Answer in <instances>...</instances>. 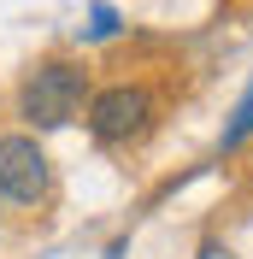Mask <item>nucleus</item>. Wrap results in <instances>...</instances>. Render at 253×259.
<instances>
[{
	"instance_id": "obj_3",
	"label": "nucleus",
	"mask_w": 253,
	"mask_h": 259,
	"mask_svg": "<svg viewBox=\"0 0 253 259\" xmlns=\"http://www.w3.org/2000/svg\"><path fill=\"white\" fill-rule=\"evenodd\" d=\"M147 118H153V100H147V89H106V95L95 100V112H89V130H95L100 142H130V136H142Z\"/></svg>"
},
{
	"instance_id": "obj_2",
	"label": "nucleus",
	"mask_w": 253,
	"mask_h": 259,
	"mask_svg": "<svg viewBox=\"0 0 253 259\" xmlns=\"http://www.w3.org/2000/svg\"><path fill=\"white\" fill-rule=\"evenodd\" d=\"M0 194L12 200L48 194V153L35 147V136H0Z\"/></svg>"
},
{
	"instance_id": "obj_1",
	"label": "nucleus",
	"mask_w": 253,
	"mask_h": 259,
	"mask_svg": "<svg viewBox=\"0 0 253 259\" xmlns=\"http://www.w3.org/2000/svg\"><path fill=\"white\" fill-rule=\"evenodd\" d=\"M82 95H89V77H82L77 65L53 59V65H41V71L24 82V118H30L35 130H59V124L77 118Z\"/></svg>"
},
{
	"instance_id": "obj_4",
	"label": "nucleus",
	"mask_w": 253,
	"mask_h": 259,
	"mask_svg": "<svg viewBox=\"0 0 253 259\" xmlns=\"http://www.w3.org/2000/svg\"><path fill=\"white\" fill-rule=\"evenodd\" d=\"M253 136V89H247V100L236 106V118H230V130H224V147H241Z\"/></svg>"
},
{
	"instance_id": "obj_5",
	"label": "nucleus",
	"mask_w": 253,
	"mask_h": 259,
	"mask_svg": "<svg viewBox=\"0 0 253 259\" xmlns=\"http://www.w3.org/2000/svg\"><path fill=\"white\" fill-rule=\"evenodd\" d=\"M118 30V12L112 6H95V24H89V35H112Z\"/></svg>"
}]
</instances>
